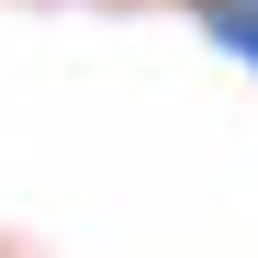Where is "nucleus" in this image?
Wrapping results in <instances>:
<instances>
[{"instance_id":"1","label":"nucleus","mask_w":258,"mask_h":258,"mask_svg":"<svg viewBox=\"0 0 258 258\" xmlns=\"http://www.w3.org/2000/svg\"><path fill=\"white\" fill-rule=\"evenodd\" d=\"M191 12L213 23V45H225V56H247V68H258V0H191Z\"/></svg>"}]
</instances>
